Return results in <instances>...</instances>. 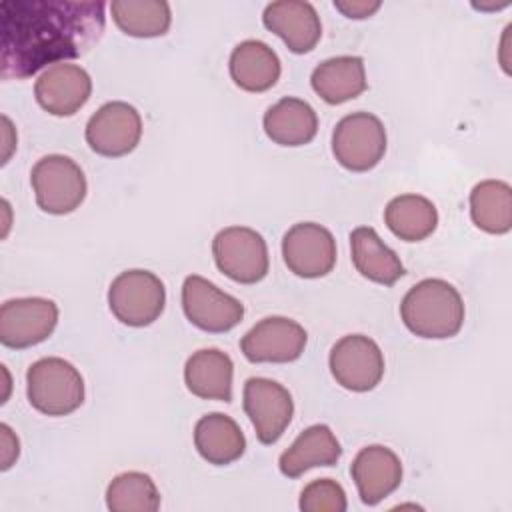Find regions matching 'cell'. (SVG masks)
Segmentation results:
<instances>
[{"label": "cell", "mask_w": 512, "mask_h": 512, "mask_svg": "<svg viewBox=\"0 0 512 512\" xmlns=\"http://www.w3.org/2000/svg\"><path fill=\"white\" fill-rule=\"evenodd\" d=\"M2 78L22 80L48 64L80 58L104 32V4L16 0L2 8Z\"/></svg>", "instance_id": "6da1fadb"}, {"label": "cell", "mask_w": 512, "mask_h": 512, "mask_svg": "<svg viewBox=\"0 0 512 512\" xmlns=\"http://www.w3.org/2000/svg\"><path fill=\"white\" fill-rule=\"evenodd\" d=\"M464 300L460 292L442 278H426L414 284L400 302L404 326L432 340L452 338L464 324Z\"/></svg>", "instance_id": "7a4b0ae2"}, {"label": "cell", "mask_w": 512, "mask_h": 512, "mask_svg": "<svg viewBox=\"0 0 512 512\" xmlns=\"http://www.w3.org/2000/svg\"><path fill=\"white\" fill-rule=\"evenodd\" d=\"M26 396L40 414L66 416L84 402V378L68 360L46 356L28 368Z\"/></svg>", "instance_id": "3957f363"}, {"label": "cell", "mask_w": 512, "mask_h": 512, "mask_svg": "<svg viewBox=\"0 0 512 512\" xmlns=\"http://www.w3.org/2000/svg\"><path fill=\"white\" fill-rule=\"evenodd\" d=\"M108 306L122 324L134 328L148 326L164 312V282L150 270H124L108 288Z\"/></svg>", "instance_id": "277c9868"}, {"label": "cell", "mask_w": 512, "mask_h": 512, "mask_svg": "<svg viewBox=\"0 0 512 512\" xmlns=\"http://www.w3.org/2000/svg\"><path fill=\"white\" fill-rule=\"evenodd\" d=\"M36 204L54 216L74 212L86 198V176L82 168L64 154L40 158L30 172Z\"/></svg>", "instance_id": "5b68a950"}, {"label": "cell", "mask_w": 512, "mask_h": 512, "mask_svg": "<svg viewBox=\"0 0 512 512\" xmlns=\"http://www.w3.org/2000/svg\"><path fill=\"white\" fill-rule=\"evenodd\" d=\"M212 256L218 270L238 284L260 282L270 268L266 240L248 226L222 228L212 240Z\"/></svg>", "instance_id": "8992f818"}, {"label": "cell", "mask_w": 512, "mask_h": 512, "mask_svg": "<svg viewBox=\"0 0 512 512\" xmlns=\"http://www.w3.org/2000/svg\"><path fill=\"white\" fill-rule=\"evenodd\" d=\"M386 152V128L370 112H352L332 132V154L350 172L372 170Z\"/></svg>", "instance_id": "52a82bcc"}, {"label": "cell", "mask_w": 512, "mask_h": 512, "mask_svg": "<svg viewBox=\"0 0 512 512\" xmlns=\"http://www.w3.org/2000/svg\"><path fill=\"white\" fill-rule=\"evenodd\" d=\"M328 366L336 384L342 388L368 392L374 390L384 376V354L372 338L348 334L332 346Z\"/></svg>", "instance_id": "ba28073f"}, {"label": "cell", "mask_w": 512, "mask_h": 512, "mask_svg": "<svg viewBox=\"0 0 512 512\" xmlns=\"http://www.w3.org/2000/svg\"><path fill=\"white\" fill-rule=\"evenodd\" d=\"M182 310L190 324L204 332L222 334L244 318V304L210 280L190 274L182 284Z\"/></svg>", "instance_id": "9c48e42d"}, {"label": "cell", "mask_w": 512, "mask_h": 512, "mask_svg": "<svg viewBox=\"0 0 512 512\" xmlns=\"http://www.w3.org/2000/svg\"><path fill=\"white\" fill-rule=\"evenodd\" d=\"M58 324V306L50 298L30 296L6 300L0 308V342L22 350L44 342Z\"/></svg>", "instance_id": "30bf717a"}, {"label": "cell", "mask_w": 512, "mask_h": 512, "mask_svg": "<svg viewBox=\"0 0 512 512\" xmlns=\"http://www.w3.org/2000/svg\"><path fill=\"white\" fill-rule=\"evenodd\" d=\"M142 138L140 112L122 100L102 104L86 124L88 146L106 158L130 154Z\"/></svg>", "instance_id": "8fae6325"}, {"label": "cell", "mask_w": 512, "mask_h": 512, "mask_svg": "<svg viewBox=\"0 0 512 512\" xmlns=\"http://www.w3.org/2000/svg\"><path fill=\"white\" fill-rule=\"evenodd\" d=\"M242 406L262 444L278 442L294 416V400L288 388L260 376L246 380Z\"/></svg>", "instance_id": "7c38bea8"}, {"label": "cell", "mask_w": 512, "mask_h": 512, "mask_svg": "<svg viewBox=\"0 0 512 512\" xmlns=\"http://www.w3.org/2000/svg\"><path fill=\"white\" fill-rule=\"evenodd\" d=\"M308 334L302 324L286 316H268L256 322L240 340V350L248 362L286 364L302 356Z\"/></svg>", "instance_id": "4fadbf2b"}, {"label": "cell", "mask_w": 512, "mask_h": 512, "mask_svg": "<svg viewBox=\"0 0 512 512\" xmlns=\"http://www.w3.org/2000/svg\"><path fill=\"white\" fill-rule=\"evenodd\" d=\"M282 258L292 274L322 278L336 264V240L322 224L298 222L282 238Z\"/></svg>", "instance_id": "5bb4252c"}, {"label": "cell", "mask_w": 512, "mask_h": 512, "mask_svg": "<svg viewBox=\"0 0 512 512\" xmlns=\"http://www.w3.org/2000/svg\"><path fill=\"white\" fill-rule=\"evenodd\" d=\"M92 94L90 74L68 62L48 66L34 84L36 102L52 116L76 114Z\"/></svg>", "instance_id": "9a60e30c"}, {"label": "cell", "mask_w": 512, "mask_h": 512, "mask_svg": "<svg viewBox=\"0 0 512 512\" xmlns=\"http://www.w3.org/2000/svg\"><path fill=\"white\" fill-rule=\"evenodd\" d=\"M350 474L360 500L368 506H376L400 486L402 462L388 446L372 444L354 456Z\"/></svg>", "instance_id": "2e32d148"}, {"label": "cell", "mask_w": 512, "mask_h": 512, "mask_svg": "<svg viewBox=\"0 0 512 512\" xmlns=\"http://www.w3.org/2000/svg\"><path fill=\"white\" fill-rule=\"evenodd\" d=\"M262 22L294 54L310 52L322 36V22L316 8L302 0L270 2L264 8Z\"/></svg>", "instance_id": "e0dca14e"}, {"label": "cell", "mask_w": 512, "mask_h": 512, "mask_svg": "<svg viewBox=\"0 0 512 512\" xmlns=\"http://www.w3.org/2000/svg\"><path fill=\"white\" fill-rule=\"evenodd\" d=\"M342 456L336 434L326 424H312L280 454L278 468L288 478H300L318 466H334Z\"/></svg>", "instance_id": "ac0fdd59"}, {"label": "cell", "mask_w": 512, "mask_h": 512, "mask_svg": "<svg viewBox=\"0 0 512 512\" xmlns=\"http://www.w3.org/2000/svg\"><path fill=\"white\" fill-rule=\"evenodd\" d=\"M234 362L218 348H202L194 352L184 364L186 388L204 400H232Z\"/></svg>", "instance_id": "d6986e66"}, {"label": "cell", "mask_w": 512, "mask_h": 512, "mask_svg": "<svg viewBox=\"0 0 512 512\" xmlns=\"http://www.w3.org/2000/svg\"><path fill=\"white\" fill-rule=\"evenodd\" d=\"M230 76L246 92L270 90L282 72L278 54L262 40H244L230 54Z\"/></svg>", "instance_id": "ffe728a7"}, {"label": "cell", "mask_w": 512, "mask_h": 512, "mask_svg": "<svg viewBox=\"0 0 512 512\" xmlns=\"http://www.w3.org/2000/svg\"><path fill=\"white\" fill-rule=\"evenodd\" d=\"M350 252L352 264L370 282L392 286L406 274L398 254L370 226H358L350 232Z\"/></svg>", "instance_id": "44dd1931"}, {"label": "cell", "mask_w": 512, "mask_h": 512, "mask_svg": "<svg viewBox=\"0 0 512 512\" xmlns=\"http://www.w3.org/2000/svg\"><path fill=\"white\" fill-rule=\"evenodd\" d=\"M310 84L326 104H344L358 98L366 88V68L360 56H334L320 62Z\"/></svg>", "instance_id": "7402d4cb"}, {"label": "cell", "mask_w": 512, "mask_h": 512, "mask_svg": "<svg viewBox=\"0 0 512 512\" xmlns=\"http://www.w3.org/2000/svg\"><path fill=\"white\" fill-rule=\"evenodd\" d=\"M262 126L266 136L280 146H304L318 132V116L306 100L286 96L264 112Z\"/></svg>", "instance_id": "603a6c76"}, {"label": "cell", "mask_w": 512, "mask_h": 512, "mask_svg": "<svg viewBox=\"0 0 512 512\" xmlns=\"http://www.w3.org/2000/svg\"><path fill=\"white\" fill-rule=\"evenodd\" d=\"M194 446L208 464L226 466L244 454L246 438L234 418L222 412H210L194 426Z\"/></svg>", "instance_id": "cb8c5ba5"}, {"label": "cell", "mask_w": 512, "mask_h": 512, "mask_svg": "<svg viewBox=\"0 0 512 512\" xmlns=\"http://www.w3.org/2000/svg\"><path fill=\"white\" fill-rule=\"evenodd\" d=\"M388 230L404 242H420L438 226L436 206L420 194H400L384 208Z\"/></svg>", "instance_id": "d4e9b609"}, {"label": "cell", "mask_w": 512, "mask_h": 512, "mask_svg": "<svg viewBox=\"0 0 512 512\" xmlns=\"http://www.w3.org/2000/svg\"><path fill=\"white\" fill-rule=\"evenodd\" d=\"M470 218L488 234H506L512 228V188L504 180H482L470 192Z\"/></svg>", "instance_id": "484cf974"}, {"label": "cell", "mask_w": 512, "mask_h": 512, "mask_svg": "<svg viewBox=\"0 0 512 512\" xmlns=\"http://www.w3.org/2000/svg\"><path fill=\"white\" fill-rule=\"evenodd\" d=\"M114 24L134 38H156L168 32L170 4L162 0H114L110 4Z\"/></svg>", "instance_id": "4316f807"}, {"label": "cell", "mask_w": 512, "mask_h": 512, "mask_svg": "<svg viewBox=\"0 0 512 512\" xmlns=\"http://www.w3.org/2000/svg\"><path fill=\"white\" fill-rule=\"evenodd\" d=\"M106 506L112 512H156L160 492L154 480L138 470L122 472L106 488Z\"/></svg>", "instance_id": "83f0119b"}, {"label": "cell", "mask_w": 512, "mask_h": 512, "mask_svg": "<svg viewBox=\"0 0 512 512\" xmlns=\"http://www.w3.org/2000/svg\"><path fill=\"white\" fill-rule=\"evenodd\" d=\"M302 512H344L348 508L344 488L332 478H318L304 486L298 502Z\"/></svg>", "instance_id": "f1b7e54d"}, {"label": "cell", "mask_w": 512, "mask_h": 512, "mask_svg": "<svg viewBox=\"0 0 512 512\" xmlns=\"http://www.w3.org/2000/svg\"><path fill=\"white\" fill-rule=\"evenodd\" d=\"M380 2H366V0H348V2H340L334 0V8L340 10L344 16L354 18V20H364L370 18L376 10H380Z\"/></svg>", "instance_id": "f546056e"}, {"label": "cell", "mask_w": 512, "mask_h": 512, "mask_svg": "<svg viewBox=\"0 0 512 512\" xmlns=\"http://www.w3.org/2000/svg\"><path fill=\"white\" fill-rule=\"evenodd\" d=\"M0 444H2V470H8L20 454V442L18 436L12 432L8 424H0Z\"/></svg>", "instance_id": "4dcf8cb0"}, {"label": "cell", "mask_w": 512, "mask_h": 512, "mask_svg": "<svg viewBox=\"0 0 512 512\" xmlns=\"http://www.w3.org/2000/svg\"><path fill=\"white\" fill-rule=\"evenodd\" d=\"M2 124H4V142H6V152H4V156H2V162H8L10 152H12L14 144H16V140H10V138H8V134H12L14 130H12V124H10V120H8L6 116H2Z\"/></svg>", "instance_id": "1f68e13d"}]
</instances>
